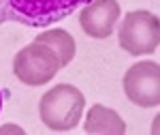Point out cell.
I'll return each mask as SVG.
<instances>
[{"label": "cell", "instance_id": "cell-1", "mask_svg": "<svg viewBox=\"0 0 160 135\" xmlns=\"http://www.w3.org/2000/svg\"><path fill=\"white\" fill-rule=\"evenodd\" d=\"M83 107L86 97L79 88L71 84H58L41 97L38 114L45 127L53 131H71L79 124Z\"/></svg>", "mask_w": 160, "mask_h": 135}, {"label": "cell", "instance_id": "cell-2", "mask_svg": "<svg viewBox=\"0 0 160 135\" xmlns=\"http://www.w3.org/2000/svg\"><path fill=\"white\" fill-rule=\"evenodd\" d=\"M0 2L7 22H17L30 28H43L68 17L81 4H90L92 0H0Z\"/></svg>", "mask_w": 160, "mask_h": 135}, {"label": "cell", "instance_id": "cell-3", "mask_svg": "<svg viewBox=\"0 0 160 135\" xmlns=\"http://www.w3.org/2000/svg\"><path fill=\"white\" fill-rule=\"evenodd\" d=\"M60 71L58 54L45 43H30L26 45L13 60V73L26 86H43L51 82V77Z\"/></svg>", "mask_w": 160, "mask_h": 135}, {"label": "cell", "instance_id": "cell-4", "mask_svg": "<svg viewBox=\"0 0 160 135\" xmlns=\"http://www.w3.org/2000/svg\"><path fill=\"white\" fill-rule=\"evenodd\" d=\"M120 47L128 54H152L160 45V22L149 11H130L120 24Z\"/></svg>", "mask_w": 160, "mask_h": 135}, {"label": "cell", "instance_id": "cell-5", "mask_svg": "<svg viewBox=\"0 0 160 135\" xmlns=\"http://www.w3.org/2000/svg\"><path fill=\"white\" fill-rule=\"evenodd\" d=\"M124 92L139 107H156L160 103V64L154 60L132 64L124 75Z\"/></svg>", "mask_w": 160, "mask_h": 135}, {"label": "cell", "instance_id": "cell-6", "mask_svg": "<svg viewBox=\"0 0 160 135\" xmlns=\"http://www.w3.org/2000/svg\"><path fill=\"white\" fill-rule=\"evenodd\" d=\"M120 19V2L118 0H92L79 13V26L88 37L105 39L113 32Z\"/></svg>", "mask_w": 160, "mask_h": 135}, {"label": "cell", "instance_id": "cell-7", "mask_svg": "<svg viewBox=\"0 0 160 135\" xmlns=\"http://www.w3.org/2000/svg\"><path fill=\"white\" fill-rule=\"evenodd\" d=\"M86 133L90 135H124L126 122L120 114L105 105H92L86 116Z\"/></svg>", "mask_w": 160, "mask_h": 135}, {"label": "cell", "instance_id": "cell-8", "mask_svg": "<svg viewBox=\"0 0 160 135\" xmlns=\"http://www.w3.org/2000/svg\"><path fill=\"white\" fill-rule=\"evenodd\" d=\"M34 41L38 43H45V45H49L56 54H58V58H60V67H68L75 58V39L71 37V32H66V30H62V28H53L49 32H43V35H38Z\"/></svg>", "mask_w": 160, "mask_h": 135}, {"label": "cell", "instance_id": "cell-9", "mask_svg": "<svg viewBox=\"0 0 160 135\" xmlns=\"http://www.w3.org/2000/svg\"><path fill=\"white\" fill-rule=\"evenodd\" d=\"M7 22V15H4V9H2V2H0V24Z\"/></svg>", "mask_w": 160, "mask_h": 135}, {"label": "cell", "instance_id": "cell-10", "mask_svg": "<svg viewBox=\"0 0 160 135\" xmlns=\"http://www.w3.org/2000/svg\"><path fill=\"white\" fill-rule=\"evenodd\" d=\"M0 111H2V92H0Z\"/></svg>", "mask_w": 160, "mask_h": 135}]
</instances>
